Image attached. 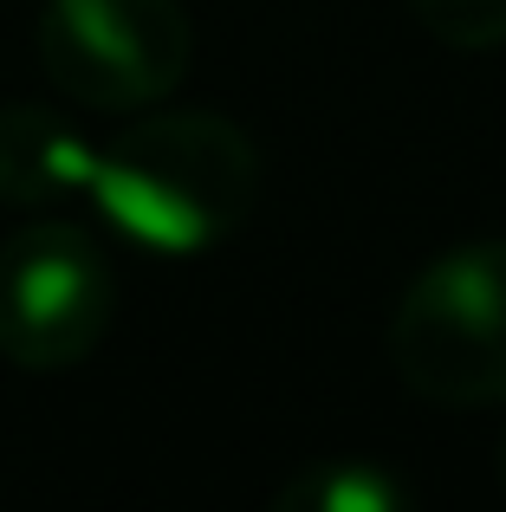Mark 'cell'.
Returning a JSON list of instances; mask_svg holds the SVG:
<instances>
[{
    "mask_svg": "<svg viewBox=\"0 0 506 512\" xmlns=\"http://www.w3.org/2000/svg\"><path fill=\"white\" fill-rule=\"evenodd\" d=\"M85 195L137 253L202 260L247 227L260 201V150L215 111H150L91 150Z\"/></svg>",
    "mask_w": 506,
    "mask_h": 512,
    "instance_id": "obj_1",
    "label": "cell"
},
{
    "mask_svg": "<svg viewBox=\"0 0 506 512\" xmlns=\"http://www.w3.org/2000/svg\"><path fill=\"white\" fill-rule=\"evenodd\" d=\"M390 370L442 409H506V240H461L409 279Z\"/></svg>",
    "mask_w": 506,
    "mask_h": 512,
    "instance_id": "obj_2",
    "label": "cell"
},
{
    "mask_svg": "<svg viewBox=\"0 0 506 512\" xmlns=\"http://www.w3.org/2000/svg\"><path fill=\"white\" fill-rule=\"evenodd\" d=\"M195 26L182 0H46L39 65L72 104L104 117L150 111L182 85Z\"/></svg>",
    "mask_w": 506,
    "mask_h": 512,
    "instance_id": "obj_3",
    "label": "cell"
},
{
    "mask_svg": "<svg viewBox=\"0 0 506 512\" xmlns=\"http://www.w3.org/2000/svg\"><path fill=\"white\" fill-rule=\"evenodd\" d=\"M117 318V273L72 221H26L0 240V357L13 370H72Z\"/></svg>",
    "mask_w": 506,
    "mask_h": 512,
    "instance_id": "obj_4",
    "label": "cell"
},
{
    "mask_svg": "<svg viewBox=\"0 0 506 512\" xmlns=\"http://www.w3.org/2000/svg\"><path fill=\"white\" fill-rule=\"evenodd\" d=\"M91 143L52 104H0V208H59L85 195Z\"/></svg>",
    "mask_w": 506,
    "mask_h": 512,
    "instance_id": "obj_5",
    "label": "cell"
},
{
    "mask_svg": "<svg viewBox=\"0 0 506 512\" xmlns=\"http://www.w3.org/2000/svg\"><path fill=\"white\" fill-rule=\"evenodd\" d=\"M416 493L396 467L370 461V454H325L305 461L292 480H279L273 512H409Z\"/></svg>",
    "mask_w": 506,
    "mask_h": 512,
    "instance_id": "obj_6",
    "label": "cell"
},
{
    "mask_svg": "<svg viewBox=\"0 0 506 512\" xmlns=\"http://www.w3.org/2000/svg\"><path fill=\"white\" fill-rule=\"evenodd\" d=\"M422 33H435L455 52H494L506 46V0H409Z\"/></svg>",
    "mask_w": 506,
    "mask_h": 512,
    "instance_id": "obj_7",
    "label": "cell"
},
{
    "mask_svg": "<svg viewBox=\"0 0 506 512\" xmlns=\"http://www.w3.org/2000/svg\"><path fill=\"white\" fill-rule=\"evenodd\" d=\"M494 474H500V487H506V428H500V448H494Z\"/></svg>",
    "mask_w": 506,
    "mask_h": 512,
    "instance_id": "obj_8",
    "label": "cell"
}]
</instances>
